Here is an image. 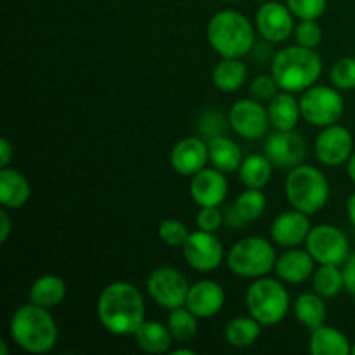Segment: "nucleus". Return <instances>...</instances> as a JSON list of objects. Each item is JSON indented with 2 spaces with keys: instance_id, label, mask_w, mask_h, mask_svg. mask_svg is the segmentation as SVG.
I'll return each instance as SVG.
<instances>
[{
  "instance_id": "f257e3e1",
  "label": "nucleus",
  "mask_w": 355,
  "mask_h": 355,
  "mask_svg": "<svg viewBox=\"0 0 355 355\" xmlns=\"http://www.w3.org/2000/svg\"><path fill=\"white\" fill-rule=\"evenodd\" d=\"M97 318L103 328L114 336H134L146 321V302L135 284L113 281L97 298Z\"/></svg>"
},
{
  "instance_id": "f03ea898",
  "label": "nucleus",
  "mask_w": 355,
  "mask_h": 355,
  "mask_svg": "<svg viewBox=\"0 0 355 355\" xmlns=\"http://www.w3.org/2000/svg\"><path fill=\"white\" fill-rule=\"evenodd\" d=\"M49 311L51 309L28 302L12 312L9 333L12 342L21 350L33 355H42L49 354L54 349L59 338V329L55 319Z\"/></svg>"
},
{
  "instance_id": "7ed1b4c3",
  "label": "nucleus",
  "mask_w": 355,
  "mask_h": 355,
  "mask_svg": "<svg viewBox=\"0 0 355 355\" xmlns=\"http://www.w3.org/2000/svg\"><path fill=\"white\" fill-rule=\"evenodd\" d=\"M270 73L281 90L293 94L304 92L318 83L322 73V59L315 49L295 44L274 54Z\"/></svg>"
},
{
  "instance_id": "20e7f679",
  "label": "nucleus",
  "mask_w": 355,
  "mask_h": 355,
  "mask_svg": "<svg viewBox=\"0 0 355 355\" xmlns=\"http://www.w3.org/2000/svg\"><path fill=\"white\" fill-rule=\"evenodd\" d=\"M207 38L220 58H245L255 47V28L239 10H218L208 21Z\"/></svg>"
},
{
  "instance_id": "39448f33",
  "label": "nucleus",
  "mask_w": 355,
  "mask_h": 355,
  "mask_svg": "<svg viewBox=\"0 0 355 355\" xmlns=\"http://www.w3.org/2000/svg\"><path fill=\"white\" fill-rule=\"evenodd\" d=\"M284 194L291 208L307 215H315L328 205L331 189L322 170L309 163H302L288 170Z\"/></svg>"
},
{
  "instance_id": "423d86ee",
  "label": "nucleus",
  "mask_w": 355,
  "mask_h": 355,
  "mask_svg": "<svg viewBox=\"0 0 355 355\" xmlns=\"http://www.w3.org/2000/svg\"><path fill=\"white\" fill-rule=\"evenodd\" d=\"M246 311L255 318L263 328L279 324L284 321L291 307L288 288L279 277L263 276L253 279L245 295Z\"/></svg>"
},
{
  "instance_id": "0eeeda50",
  "label": "nucleus",
  "mask_w": 355,
  "mask_h": 355,
  "mask_svg": "<svg viewBox=\"0 0 355 355\" xmlns=\"http://www.w3.org/2000/svg\"><path fill=\"white\" fill-rule=\"evenodd\" d=\"M276 248L272 243L260 236H248L239 239L229 250L225 262L234 276L243 279H259L269 276L276 267Z\"/></svg>"
},
{
  "instance_id": "6e6552de",
  "label": "nucleus",
  "mask_w": 355,
  "mask_h": 355,
  "mask_svg": "<svg viewBox=\"0 0 355 355\" xmlns=\"http://www.w3.org/2000/svg\"><path fill=\"white\" fill-rule=\"evenodd\" d=\"M302 118L314 127L338 123L345 113V99L336 87L312 85L300 96Z\"/></svg>"
},
{
  "instance_id": "1a4fd4ad",
  "label": "nucleus",
  "mask_w": 355,
  "mask_h": 355,
  "mask_svg": "<svg viewBox=\"0 0 355 355\" xmlns=\"http://www.w3.org/2000/svg\"><path fill=\"white\" fill-rule=\"evenodd\" d=\"M305 248L318 266H343L352 253L345 232L331 224L312 225Z\"/></svg>"
},
{
  "instance_id": "9d476101",
  "label": "nucleus",
  "mask_w": 355,
  "mask_h": 355,
  "mask_svg": "<svg viewBox=\"0 0 355 355\" xmlns=\"http://www.w3.org/2000/svg\"><path fill=\"white\" fill-rule=\"evenodd\" d=\"M189 286L186 276L173 267H158L146 281V290L156 305L166 311L186 305Z\"/></svg>"
},
{
  "instance_id": "9b49d317",
  "label": "nucleus",
  "mask_w": 355,
  "mask_h": 355,
  "mask_svg": "<svg viewBox=\"0 0 355 355\" xmlns=\"http://www.w3.org/2000/svg\"><path fill=\"white\" fill-rule=\"evenodd\" d=\"M229 127L243 139L259 141L269 134L270 120L267 106L255 97L239 99L229 110Z\"/></svg>"
},
{
  "instance_id": "f8f14e48",
  "label": "nucleus",
  "mask_w": 355,
  "mask_h": 355,
  "mask_svg": "<svg viewBox=\"0 0 355 355\" xmlns=\"http://www.w3.org/2000/svg\"><path fill=\"white\" fill-rule=\"evenodd\" d=\"M182 255L187 266L198 272H211L222 266L225 259V250L217 232L198 231L191 232L182 246Z\"/></svg>"
},
{
  "instance_id": "ddd939ff",
  "label": "nucleus",
  "mask_w": 355,
  "mask_h": 355,
  "mask_svg": "<svg viewBox=\"0 0 355 355\" xmlns=\"http://www.w3.org/2000/svg\"><path fill=\"white\" fill-rule=\"evenodd\" d=\"M263 155L276 168L291 170L305 162L307 142L295 130H274L266 135Z\"/></svg>"
},
{
  "instance_id": "4468645a",
  "label": "nucleus",
  "mask_w": 355,
  "mask_h": 355,
  "mask_svg": "<svg viewBox=\"0 0 355 355\" xmlns=\"http://www.w3.org/2000/svg\"><path fill=\"white\" fill-rule=\"evenodd\" d=\"M314 151L319 163L324 166H342L354 153V137L349 128L333 123L322 127L315 137Z\"/></svg>"
},
{
  "instance_id": "2eb2a0df",
  "label": "nucleus",
  "mask_w": 355,
  "mask_h": 355,
  "mask_svg": "<svg viewBox=\"0 0 355 355\" xmlns=\"http://www.w3.org/2000/svg\"><path fill=\"white\" fill-rule=\"evenodd\" d=\"M257 31L270 44L286 42L295 31V16L286 3L266 2L259 7L255 16Z\"/></svg>"
},
{
  "instance_id": "dca6fc26",
  "label": "nucleus",
  "mask_w": 355,
  "mask_h": 355,
  "mask_svg": "<svg viewBox=\"0 0 355 355\" xmlns=\"http://www.w3.org/2000/svg\"><path fill=\"white\" fill-rule=\"evenodd\" d=\"M229 193V182L224 172L215 166H205L191 177L189 194L198 207H220Z\"/></svg>"
},
{
  "instance_id": "f3484780",
  "label": "nucleus",
  "mask_w": 355,
  "mask_h": 355,
  "mask_svg": "<svg viewBox=\"0 0 355 355\" xmlns=\"http://www.w3.org/2000/svg\"><path fill=\"white\" fill-rule=\"evenodd\" d=\"M311 215L304 214L300 210L283 211L277 215L270 224V238L274 245L281 248H297L307 241V236L311 232Z\"/></svg>"
},
{
  "instance_id": "a211bd4d",
  "label": "nucleus",
  "mask_w": 355,
  "mask_h": 355,
  "mask_svg": "<svg viewBox=\"0 0 355 355\" xmlns=\"http://www.w3.org/2000/svg\"><path fill=\"white\" fill-rule=\"evenodd\" d=\"M210 162L208 155V141L203 137H184L173 146L170 153V165L179 175L193 177Z\"/></svg>"
},
{
  "instance_id": "6ab92c4d",
  "label": "nucleus",
  "mask_w": 355,
  "mask_h": 355,
  "mask_svg": "<svg viewBox=\"0 0 355 355\" xmlns=\"http://www.w3.org/2000/svg\"><path fill=\"white\" fill-rule=\"evenodd\" d=\"M225 305V291L217 281L201 279L189 286V293L186 298V307L196 315L198 319H211Z\"/></svg>"
},
{
  "instance_id": "aec40b11",
  "label": "nucleus",
  "mask_w": 355,
  "mask_h": 355,
  "mask_svg": "<svg viewBox=\"0 0 355 355\" xmlns=\"http://www.w3.org/2000/svg\"><path fill=\"white\" fill-rule=\"evenodd\" d=\"M315 266L318 262L312 259L307 248L302 250L300 246H297V248H286L283 255L277 257L274 272L284 284H302L312 279Z\"/></svg>"
},
{
  "instance_id": "412c9836",
  "label": "nucleus",
  "mask_w": 355,
  "mask_h": 355,
  "mask_svg": "<svg viewBox=\"0 0 355 355\" xmlns=\"http://www.w3.org/2000/svg\"><path fill=\"white\" fill-rule=\"evenodd\" d=\"M31 184L16 168H0V203L7 210H19L30 201Z\"/></svg>"
},
{
  "instance_id": "4be33fe9",
  "label": "nucleus",
  "mask_w": 355,
  "mask_h": 355,
  "mask_svg": "<svg viewBox=\"0 0 355 355\" xmlns=\"http://www.w3.org/2000/svg\"><path fill=\"white\" fill-rule=\"evenodd\" d=\"M270 127L274 130H295L302 118L300 99L293 92L281 90L267 104Z\"/></svg>"
},
{
  "instance_id": "5701e85b",
  "label": "nucleus",
  "mask_w": 355,
  "mask_h": 355,
  "mask_svg": "<svg viewBox=\"0 0 355 355\" xmlns=\"http://www.w3.org/2000/svg\"><path fill=\"white\" fill-rule=\"evenodd\" d=\"M309 352L312 355H349L352 354V343L345 333L322 324L311 331Z\"/></svg>"
},
{
  "instance_id": "b1692460",
  "label": "nucleus",
  "mask_w": 355,
  "mask_h": 355,
  "mask_svg": "<svg viewBox=\"0 0 355 355\" xmlns=\"http://www.w3.org/2000/svg\"><path fill=\"white\" fill-rule=\"evenodd\" d=\"M66 295H68L66 281L55 274H44V276L37 277L31 283L30 291H28V298H30L31 304H37L45 309L61 305Z\"/></svg>"
},
{
  "instance_id": "393cba45",
  "label": "nucleus",
  "mask_w": 355,
  "mask_h": 355,
  "mask_svg": "<svg viewBox=\"0 0 355 355\" xmlns=\"http://www.w3.org/2000/svg\"><path fill=\"white\" fill-rule=\"evenodd\" d=\"M208 155H210V165L224 173L239 170L245 159L241 148L225 134L208 139Z\"/></svg>"
},
{
  "instance_id": "a878e982",
  "label": "nucleus",
  "mask_w": 355,
  "mask_h": 355,
  "mask_svg": "<svg viewBox=\"0 0 355 355\" xmlns=\"http://www.w3.org/2000/svg\"><path fill=\"white\" fill-rule=\"evenodd\" d=\"M135 345L142 350V352L149 355H159L166 354L172 347L173 338L170 335L166 324L158 321H144L134 333Z\"/></svg>"
},
{
  "instance_id": "bb28decb",
  "label": "nucleus",
  "mask_w": 355,
  "mask_h": 355,
  "mask_svg": "<svg viewBox=\"0 0 355 355\" xmlns=\"http://www.w3.org/2000/svg\"><path fill=\"white\" fill-rule=\"evenodd\" d=\"M248 76V68L241 58H222L211 73L214 85L220 92L232 94L241 89Z\"/></svg>"
},
{
  "instance_id": "cd10ccee",
  "label": "nucleus",
  "mask_w": 355,
  "mask_h": 355,
  "mask_svg": "<svg viewBox=\"0 0 355 355\" xmlns=\"http://www.w3.org/2000/svg\"><path fill=\"white\" fill-rule=\"evenodd\" d=\"M293 314L304 328L312 331L326 322V315H328L326 300L319 297L315 291L298 295L297 300L293 302Z\"/></svg>"
},
{
  "instance_id": "c85d7f7f",
  "label": "nucleus",
  "mask_w": 355,
  "mask_h": 355,
  "mask_svg": "<svg viewBox=\"0 0 355 355\" xmlns=\"http://www.w3.org/2000/svg\"><path fill=\"white\" fill-rule=\"evenodd\" d=\"M262 328L263 326L252 315H239L225 324L224 338L234 349H246L260 338Z\"/></svg>"
},
{
  "instance_id": "c756f323",
  "label": "nucleus",
  "mask_w": 355,
  "mask_h": 355,
  "mask_svg": "<svg viewBox=\"0 0 355 355\" xmlns=\"http://www.w3.org/2000/svg\"><path fill=\"white\" fill-rule=\"evenodd\" d=\"M274 168L276 166L266 155H250L243 159L238 172L243 186L252 187V189H263L272 179Z\"/></svg>"
},
{
  "instance_id": "7c9ffc66",
  "label": "nucleus",
  "mask_w": 355,
  "mask_h": 355,
  "mask_svg": "<svg viewBox=\"0 0 355 355\" xmlns=\"http://www.w3.org/2000/svg\"><path fill=\"white\" fill-rule=\"evenodd\" d=\"M343 288L342 266H319L312 276V291L324 300L338 297Z\"/></svg>"
},
{
  "instance_id": "2f4dec72",
  "label": "nucleus",
  "mask_w": 355,
  "mask_h": 355,
  "mask_svg": "<svg viewBox=\"0 0 355 355\" xmlns=\"http://www.w3.org/2000/svg\"><path fill=\"white\" fill-rule=\"evenodd\" d=\"M166 328H168L173 342H189L198 333V318L186 305H182V307L170 311L168 319H166Z\"/></svg>"
},
{
  "instance_id": "473e14b6",
  "label": "nucleus",
  "mask_w": 355,
  "mask_h": 355,
  "mask_svg": "<svg viewBox=\"0 0 355 355\" xmlns=\"http://www.w3.org/2000/svg\"><path fill=\"white\" fill-rule=\"evenodd\" d=\"M234 208L241 215L246 224L259 220L267 208V196L262 189H252L246 187L243 193L238 194L234 201Z\"/></svg>"
},
{
  "instance_id": "72a5a7b5",
  "label": "nucleus",
  "mask_w": 355,
  "mask_h": 355,
  "mask_svg": "<svg viewBox=\"0 0 355 355\" xmlns=\"http://www.w3.org/2000/svg\"><path fill=\"white\" fill-rule=\"evenodd\" d=\"M189 229L184 222L179 218H166L159 224L158 227V238L163 245L170 246V248H182L184 243L189 238Z\"/></svg>"
},
{
  "instance_id": "f704fd0d",
  "label": "nucleus",
  "mask_w": 355,
  "mask_h": 355,
  "mask_svg": "<svg viewBox=\"0 0 355 355\" xmlns=\"http://www.w3.org/2000/svg\"><path fill=\"white\" fill-rule=\"evenodd\" d=\"M329 80L333 87L338 90H354L355 89V55L352 58H342L331 66Z\"/></svg>"
},
{
  "instance_id": "c9c22d12",
  "label": "nucleus",
  "mask_w": 355,
  "mask_h": 355,
  "mask_svg": "<svg viewBox=\"0 0 355 355\" xmlns=\"http://www.w3.org/2000/svg\"><path fill=\"white\" fill-rule=\"evenodd\" d=\"M295 42L302 47L318 49L322 42V28L318 19H300L293 31Z\"/></svg>"
},
{
  "instance_id": "e433bc0d",
  "label": "nucleus",
  "mask_w": 355,
  "mask_h": 355,
  "mask_svg": "<svg viewBox=\"0 0 355 355\" xmlns=\"http://www.w3.org/2000/svg\"><path fill=\"white\" fill-rule=\"evenodd\" d=\"M284 3L297 19H319L328 7V0H286Z\"/></svg>"
},
{
  "instance_id": "4c0bfd02",
  "label": "nucleus",
  "mask_w": 355,
  "mask_h": 355,
  "mask_svg": "<svg viewBox=\"0 0 355 355\" xmlns=\"http://www.w3.org/2000/svg\"><path fill=\"white\" fill-rule=\"evenodd\" d=\"M229 118H224V114H220L218 111H207V113L201 116L200 120V132L203 134V137L211 139L215 135H224L227 130Z\"/></svg>"
},
{
  "instance_id": "58836bf2",
  "label": "nucleus",
  "mask_w": 355,
  "mask_h": 355,
  "mask_svg": "<svg viewBox=\"0 0 355 355\" xmlns=\"http://www.w3.org/2000/svg\"><path fill=\"white\" fill-rule=\"evenodd\" d=\"M279 90V85H277L272 73H263V75L255 76V78L252 80V83H250L252 97H255V99L259 101H270Z\"/></svg>"
},
{
  "instance_id": "ea45409f",
  "label": "nucleus",
  "mask_w": 355,
  "mask_h": 355,
  "mask_svg": "<svg viewBox=\"0 0 355 355\" xmlns=\"http://www.w3.org/2000/svg\"><path fill=\"white\" fill-rule=\"evenodd\" d=\"M198 229L207 232H217L224 224V211L220 207H201L196 215Z\"/></svg>"
},
{
  "instance_id": "a19ab883",
  "label": "nucleus",
  "mask_w": 355,
  "mask_h": 355,
  "mask_svg": "<svg viewBox=\"0 0 355 355\" xmlns=\"http://www.w3.org/2000/svg\"><path fill=\"white\" fill-rule=\"evenodd\" d=\"M343 272V288L349 295L355 298V253H350L349 259L342 266Z\"/></svg>"
},
{
  "instance_id": "79ce46f5",
  "label": "nucleus",
  "mask_w": 355,
  "mask_h": 355,
  "mask_svg": "<svg viewBox=\"0 0 355 355\" xmlns=\"http://www.w3.org/2000/svg\"><path fill=\"white\" fill-rule=\"evenodd\" d=\"M10 232H12V218H10L7 208L2 207V210H0V243L2 245H6Z\"/></svg>"
},
{
  "instance_id": "37998d69",
  "label": "nucleus",
  "mask_w": 355,
  "mask_h": 355,
  "mask_svg": "<svg viewBox=\"0 0 355 355\" xmlns=\"http://www.w3.org/2000/svg\"><path fill=\"white\" fill-rule=\"evenodd\" d=\"M14 158V148L9 142V139H2L0 141V168H6L9 166V163Z\"/></svg>"
},
{
  "instance_id": "c03bdc74",
  "label": "nucleus",
  "mask_w": 355,
  "mask_h": 355,
  "mask_svg": "<svg viewBox=\"0 0 355 355\" xmlns=\"http://www.w3.org/2000/svg\"><path fill=\"white\" fill-rule=\"evenodd\" d=\"M224 224H227L229 227H245L246 222L243 220L241 215L238 214V210L234 208V205L232 207H229L227 210L224 211Z\"/></svg>"
},
{
  "instance_id": "a18cd8bd",
  "label": "nucleus",
  "mask_w": 355,
  "mask_h": 355,
  "mask_svg": "<svg viewBox=\"0 0 355 355\" xmlns=\"http://www.w3.org/2000/svg\"><path fill=\"white\" fill-rule=\"evenodd\" d=\"M347 215H349L350 224L355 227V193L349 198V201H347Z\"/></svg>"
},
{
  "instance_id": "49530a36",
  "label": "nucleus",
  "mask_w": 355,
  "mask_h": 355,
  "mask_svg": "<svg viewBox=\"0 0 355 355\" xmlns=\"http://www.w3.org/2000/svg\"><path fill=\"white\" fill-rule=\"evenodd\" d=\"M347 173H349L350 180L355 184V151L352 153V156H350L349 162H347Z\"/></svg>"
},
{
  "instance_id": "de8ad7c7",
  "label": "nucleus",
  "mask_w": 355,
  "mask_h": 355,
  "mask_svg": "<svg viewBox=\"0 0 355 355\" xmlns=\"http://www.w3.org/2000/svg\"><path fill=\"white\" fill-rule=\"evenodd\" d=\"M172 355H196L193 349H177L173 350Z\"/></svg>"
},
{
  "instance_id": "09e8293b",
  "label": "nucleus",
  "mask_w": 355,
  "mask_h": 355,
  "mask_svg": "<svg viewBox=\"0 0 355 355\" xmlns=\"http://www.w3.org/2000/svg\"><path fill=\"white\" fill-rule=\"evenodd\" d=\"M9 354V349H7V340L0 338V355Z\"/></svg>"
},
{
  "instance_id": "8fccbe9b",
  "label": "nucleus",
  "mask_w": 355,
  "mask_h": 355,
  "mask_svg": "<svg viewBox=\"0 0 355 355\" xmlns=\"http://www.w3.org/2000/svg\"><path fill=\"white\" fill-rule=\"evenodd\" d=\"M352 355H355V342L352 343Z\"/></svg>"
},
{
  "instance_id": "3c124183",
  "label": "nucleus",
  "mask_w": 355,
  "mask_h": 355,
  "mask_svg": "<svg viewBox=\"0 0 355 355\" xmlns=\"http://www.w3.org/2000/svg\"><path fill=\"white\" fill-rule=\"evenodd\" d=\"M222 2H238V0H222Z\"/></svg>"
},
{
  "instance_id": "603ef678",
  "label": "nucleus",
  "mask_w": 355,
  "mask_h": 355,
  "mask_svg": "<svg viewBox=\"0 0 355 355\" xmlns=\"http://www.w3.org/2000/svg\"><path fill=\"white\" fill-rule=\"evenodd\" d=\"M354 55H355V51H354Z\"/></svg>"
}]
</instances>
